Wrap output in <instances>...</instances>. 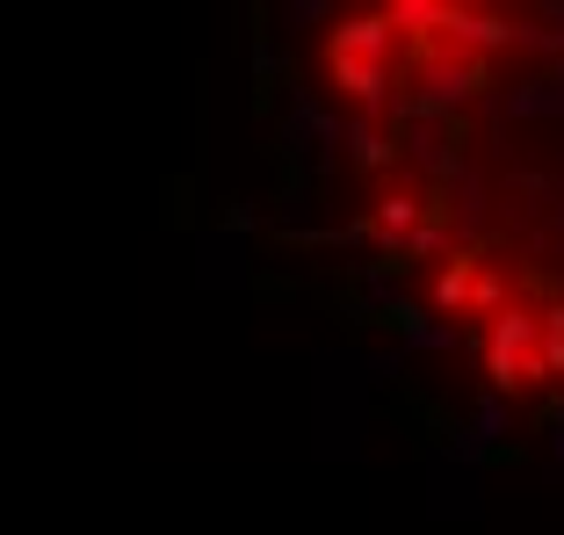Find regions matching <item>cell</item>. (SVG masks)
<instances>
[{
	"label": "cell",
	"mask_w": 564,
	"mask_h": 535,
	"mask_svg": "<svg viewBox=\"0 0 564 535\" xmlns=\"http://www.w3.org/2000/svg\"><path fill=\"white\" fill-rule=\"evenodd\" d=\"M543 362H535V318L529 312H499L492 318V384L514 391V384H535Z\"/></svg>",
	"instance_id": "obj_1"
},
{
	"label": "cell",
	"mask_w": 564,
	"mask_h": 535,
	"mask_svg": "<svg viewBox=\"0 0 564 535\" xmlns=\"http://www.w3.org/2000/svg\"><path fill=\"white\" fill-rule=\"evenodd\" d=\"M420 87H427V95L405 101V117H448L456 101H470L485 87V66L478 58H427V66H420Z\"/></svg>",
	"instance_id": "obj_2"
},
{
	"label": "cell",
	"mask_w": 564,
	"mask_h": 535,
	"mask_svg": "<svg viewBox=\"0 0 564 535\" xmlns=\"http://www.w3.org/2000/svg\"><path fill=\"white\" fill-rule=\"evenodd\" d=\"M434 30L448 36V51H456V58H478V66H485V51H507V44H514V22H507V15H485V8H448V0H442V22H434Z\"/></svg>",
	"instance_id": "obj_3"
},
{
	"label": "cell",
	"mask_w": 564,
	"mask_h": 535,
	"mask_svg": "<svg viewBox=\"0 0 564 535\" xmlns=\"http://www.w3.org/2000/svg\"><path fill=\"white\" fill-rule=\"evenodd\" d=\"M499 117H564V80H529L499 95Z\"/></svg>",
	"instance_id": "obj_4"
},
{
	"label": "cell",
	"mask_w": 564,
	"mask_h": 535,
	"mask_svg": "<svg viewBox=\"0 0 564 535\" xmlns=\"http://www.w3.org/2000/svg\"><path fill=\"white\" fill-rule=\"evenodd\" d=\"M340 138L355 145V167H391V160H399V145L383 131H369V123H340Z\"/></svg>",
	"instance_id": "obj_5"
},
{
	"label": "cell",
	"mask_w": 564,
	"mask_h": 535,
	"mask_svg": "<svg viewBox=\"0 0 564 535\" xmlns=\"http://www.w3.org/2000/svg\"><path fill=\"white\" fill-rule=\"evenodd\" d=\"M377 225H383L391 239L413 232V225H420V196H383V203H377Z\"/></svg>",
	"instance_id": "obj_6"
},
{
	"label": "cell",
	"mask_w": 564,
	"mask_h": 535,
	"mask_svg": "<svg viewBox=\"0 0 564 535\" xmlns=\"http://www.w3.org/2000/svg\"><path fill=\"white\" fill-rule=\"evenodd\" d=\"M383 22H391V30H434V22H442V0H399Z\"/></svg>",
	"instance_id": "obj_7"
},
{
	"label": "cell",
	"mask_w": 564,
	"mask_h": 535,
	"mask_svg": "<svg viewBox=\"0 0 564 535\" xmlns=\"http://www.w3.org/2000/svg\"><path fill=\"white\" fill-rule=\"evenodd\" d=\"M434 304H448V312H464V304H470V268H464V261L442 268V283H434Z\"/></svg>",
	"instance_id": "obj_8"
},
{
	"label": "cell",
	"mask_w": 564,
	"mask_h": 535,
	"mask_svg": "<svg viewBox=\"0 0 564 535\" xmlns=\"http://www.w3.org/2000/svg\"><path fill=\"white\" fill-rule=\"evenodd\" d=\"M405 340H413L420 354H442V348H456V326H434V318H420V326H413Z\"/></svg>",
	"instance_id": "obj_9"
},
{
	"label": "cell",
	"mask_w": 564,
	"mask_h": 535,
	"mask_svg": "<svg viewBox=\"0 0 564 535\" xmlns=\"http://www.w3.org/2000/svg\"><path fill=\"white\" fill-rule=\"evenodd\" d=\"M514 44H529V51H564V30H543V22H514Z\"/></svg>",
	"instance_id": "obj_10"
},
{
	"label": "cell",
	"mask_w": 564,
	"mask_h": 535,
	"mask_svg": "<svg viewBox=\"0 0 564 535\" xmlns=\"http://www.w3.org/2000/svg\"><path fill=\"white\" fill-rule=\"evenodd\" d=\"M326 15H333L326 0H297V8H290V15H282V22H297V30H304V22H326Z\"/></svg>",
	"instance_id": "obj_11"
},
{
	"label": "cell",
	"mask_w": 564,
	"mask_h": 535,
	"mask_svg": "<svg viewBox=\"0 0 564 535\" xmlns=\"http://www.w3.org/2000/svg\"><path fill=\"white\" fill-rule=\"evenodd\" d=\"M550 463H564V419L550 427Z\"/></svg>",
	"instance_id": "obj_12"
}]
</instances>
